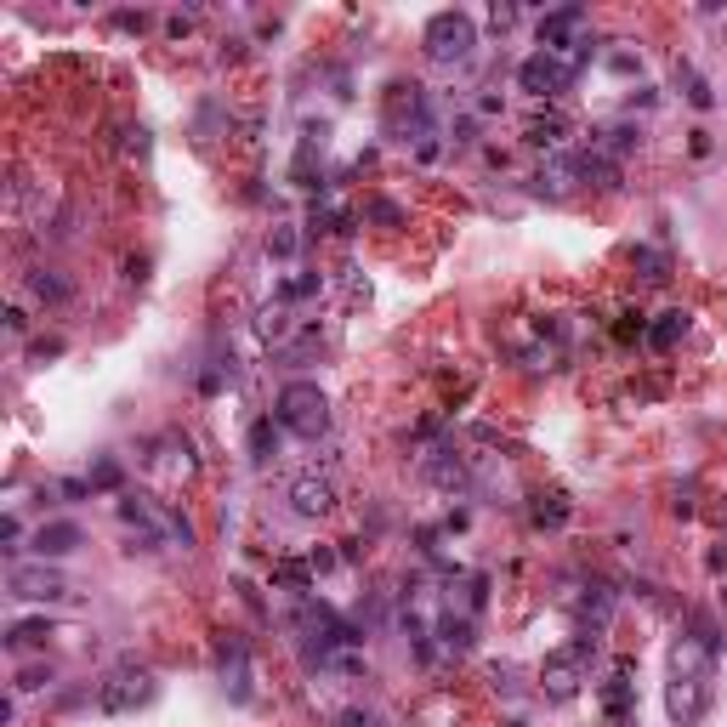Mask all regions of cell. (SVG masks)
<instances>
[{"label":"cell","instance_id":"cell-30","mask_svg":"<svg viewBox=\"0 0 727 727\" xmlns=\"http://www.w3.org/2000/svg\"><path fill=\"white\" fill-rule=\"evenodd\" d=\"M676 85H682V97H688L693 109H711V102H716V92H711V80H704L699 69H688V63H682V69H676Z\"/></svg>","mask_w":727,"mask_h":727},{"label":"cell","instance_id":"cell-5","mask_svg":"<svg viewBox=\"0 0 727 727\" xmlns=\"http://www.w3.org/2000/svg\"><path fill=\"white\" fill-rule=\"evenodd\" d=\"M478 46V24L466 12H438L432 24L421 29V52L426 63H438V69H455V63H466Z\"/></svg>","mask_w":727,"mask_h":727},{"label":"cell","instance_id":"cell-17","mask_svg":"<svg viewBox=\"0 0 727 727\" xmlns=\"http://www.w3.org/2000/svg\"><path fill=\"white\" fill-rule=\"evenodd\" d=\"M142 460L154 466L165 483H182L188 472H194V443H188V438H160L154 455H142Z\"/></svg>","mask_w":727,"mask_h":727},{"label":"cell","instance_id":"cell-11","mask_svg":"<svg viewBox=\"0 0 727 727\" xmlns=\"http://www.w3.org/2000/svg\"><path fill=\"white\" fill-rule=\"evenodd\" d=\"M631 711H636V659L619 654L603 676V716L619 727V722H631Z\"/></svg>","mask_w":727,"mask_h":727},{"label":"cell","instance_id":"cell-38","mask_svg":"<svg viewBox=\"0 0 727 727\" xmlns=\"http://www.w3.org/2000/svg\"><path fill=\"white\" fill-rule=\"evenodd\" d=\"M460 603H466V614H483L489 608V574H472V580L460 586Z\"/></svg>","mask_w":727,"mask_h":727},{"label":"cell","instance_id":"cell-29","mask_svg":"<svg viewBox=\"0 0 727 727\" xmlns=\"http://www.w3.org/2000/svg\"><path fill=\"white\" fill-rule=\"evenodd\" d=\"M364 222H375L381 233H398V228L410 222V217H403V205H398V199H387V194H375L370 205H364Z\"/></svg>","mask_w":727,"mask_h":727},{"label":"cell","instance_id":"cell-36","mask_svg":"<svg viewBox=\"0 0 727 727\" xmlns=\"http://www.w3.org/2000/svg\"><path fill=\"white\" fill-rule=\"evenodd\" d=\"M603 63H608L614 74H625V80H631V74H643V57H636V46H625V40H614V52H608Z\"/></svg>","mask_w":727,"mask_h":727},{"label":"cell","instance_id":"cell-49","mask_svg":"<svg viewBox=\"0 0 727 727\" xmlns=\"http://www.w3.org/2000/svg\"><path fill=\"white\" fill-rule=\"evenodd\" d=\"M125 279H131V285L148 279V256H125Z\"/></svg>","mask_w":727,"mask_h":727},{"label":"cell","instance_id":"cell-25","mask_svg":"<svg viewBox=\"0 0 727 727\" xmlns=\"http://www.w3.org/2000/svg\"><path fill=\"white\" fill-rule=\"evenodd\" d=\"M682 335H688V313L671 307V313H659L654 325H648V347H654V353H671Z\"/></svg>","mask_w":727,"mask_h":727},{"label":"cell","instance_id":"cell-32","mask_svg":"<svg viewBox=\"0 0 727 727\" xmlns=\"http://www.w3.org/2000/svg\"><path fill=\"white\" fill-rule=\"evenodd\" d=\"M85 478H92V489H97V495H114V489L125 483V472H120V460H114V455L92 460V472H85Z\"/></svg>","mask_w":727,"mask_h":727},{"label":"cell","instance_id":"cell-54","mask_svg":"<svg viewBox=\"0 0 727 727\" xmlns=\"http://www.w3.org/2000/svg\"><path fill=\"white\" fill-rule=\"evenodd\" d=\"M341 563H364V540H347V546H341Z\"/></svg>","mask_w":727,"mask_h":727},{"label":"cell","instance_id":"cell-18","mask_svg":"<svg viewBox=\"0 0 727 727\" xmlns=\"http://www.w3.org/2000/svg\"><path fill=\"white\" fill-rule=\"evenodd\" d=\"M52 636H57L52 619H46V614H29V619H12L0 643H6V654H34V648H46Z\"/></svg>","mask_w":727,"mask_h":727},{"label":"cell","instance_id":"cell-39","mask_svg":"<svg viewBox=\"0 0 727 727\" xmlns=\"http://www.w3.org/2000/svg\"><path fill=\"white\" fill-rule=\"evenodd\" d=\"M217 120H228V109H222V102H217V97H210V102H205V109H199V120H194V131H199V137L210 142V137H217Z\"/></svg>","mask_w":727,"mask_h":727},{"label":"cell","instance_id":"cell-50","mask_svg":"<svg viewBox=\"0 0 727 727\" xmlns=\"http://www.w3.org/2000/svg\"><path fill=\"white\" fill-rule=\"evenodd\" d=\"M335 727H375V716H370V711H341Z\"/></svg>","mask_w":727,"mask_h":727},{"label":"cell","instance_id":"cell-51","mask_svg":"<svg viewBox=\"0 0 727 727\" xmlns=\"http://www.w3.org/2000/svg\"><path fill=\"white\" fill-rule=\"evenodd\" d=\"M489 24H495V29H511V24H518V6H495V12H489Z\"/></svg>","mask_w":727,"mask_h":727},{"label":"cell","instance_id":"cell-43","mask_svg":"<svg viewBox=\"0 0 727 727\" xmlns=\"http://www.w3.org/2000/svg\"><path fill=\"white\" fill-rule=\"evenodd\" d=\"M148 24H154L148 12H114V29H125V34H142Z\"/></svg>","mask_w":727,"mask_h":727},{"label":"cell","instance_id":"cell-37","mask_svg":"<svg viewBox=\"0 0 727 727\" xmlns=\"http://www.w3.org/2000/svg\"><path fill=\"white\" fill-rule=\"evenodd\" d=\"M222 387H233V358H217V364L199 375V393H205V398H217Z\"/></svg>","mask_w":727,"mask_h":727},{"label":"cell","instance_id":"cell-12","mask_svg":"<svg viewBox=\"0 0 727 727\" xmlns=\"http://www.w3.org/2000/svg\"><path fill=\"white\" fill-rule=\"evenodd\" d=\"M290 511H296V518H330V511H335V478L330 472L290 478Z\"/></svg>","mask_w":727,"mask_h":727},{"label":"cell","instance_id":"cell-19","mask_svg":"<svg viewBox=\"0 0 727 727\" xmlns=\"http://www.w3.org/2000/svg\"><path fill=\"white\" fill-rule=\"evenodd\" d=\"M574 518V506H568V495H563V489H546V495H528V523L534 528H563Z\"/></svg>","mask_w":727,"mask_h":727},{"label":"cell","instance_id":"cell-31","mask_svg":"<svg viewBox=\"0 0 727 727\" xmlns=\"http://www.w3.org/2000/svg\"><path fill=\"white\" fill-rule=\"evenodd\" d=\"M318 273H290V279H279V302L290 307V302H307V296H318Z\"/></svg>","mask_w":727,"mask_h":727},{"label":"cell","instance_id":"cell-56","mask_svg":"<svg viewBox=\"0 0 727 727\" xmlns=\"http://www.w3.org/2000/svg\"><path fill=\"white\" fill-rule=\"evenodd\" d=\"M506 727H523V722H506Z\"/></svg>","mask_w":727,"mask_h":727},{"label":"cell","instance_id":"cell-13","mask_svg":"<svg viewBox=\"0 0 727 727\" xmlns=\"http://www.w3.org/2000/svg\"><path fill=\"white\" fill-rule=\"evenodd\" d=\"M421 472H426V483L432 489H443V495H455V489H466L472 483V472H466V455H455L449 443H432L421 455Z\"/></svg>","mask_w":727,"mask_h":727},{"label":"cell","instance_id":"cell-4","mask_svg":"<svg viewBox=\"0 0 727 727\" xmlns=\"http://www.w3.org/2000/svg\"><path fill=\"white\" fill-rule=\"evenodd\" d=\"M591 654H596V631H580L568 648H551L540 659V693L551 704H568L591 682Z\"/></svg>","mask_w":727,"mask_h":727},{"label":"cell","instance_id":"cell-22","mask_svg":"<svg viewBox=\"0 0 727 727\" xmlns=\"http://www.w3.org/2000/svg\"><path fill=\"white\" fill-rule=\"evenodd\" d=\"M290 330H296V318H290L285 302H267L262 313H256V341H262V347H285Z\"/></svg>","mask_w":727,"mask_h":727},{"label":"cell","instance_id":"cell-45","mask_svg":"<svg viewBox=\"0 0 727 727\" xmlns=\"http://www.w3.org/2000/svg\"><path fill=\"white\" fill-rule=\"evenodd\" d=\"M63 353H69V347H63L57 335H52V341H34V347H29V364H46V358H63Z\"/></svg>","mask_w":727,"mask_h":727},{"label":"cell","instance_id":"cell-42","mask_svg":"<svg viewBox=\"0 0 727 727\" xmlns=\"http://www.w3.org/2000/svg\"><path fill=\"white\" fill-rule=\"evenodd\" d=\"M120 137H125V142H120V148H125V154H137V160L148 154V125H125V131H120Z\"/></svg>","mask_w":727,"mask_h":727},{"label":"cell","instance_id":"cell-33","mask_svg":"<svg viewBox=\"0 0 727 727\" xmlns=\"http://www.w3.org/2000/svg\"><path fill=\"white\" fill-rule=\"evenodd\" d=\"M296 250H302V228H290V222H285V228H273V233H267V256H273V262H290Z\"/></svg>","mask_w":727,"mask_h":727},{"label":"cell","instance_id":"cell-47","mask_svg":"<svg viewBox=\"0 0 727 727\" xmlns=\"http://www.w3.org/2000/svg\"><path fill=\"white\" fill-rule=\"evenodd\" d=\"M671 511H676V518H693V483H682L671 495Z\"/></svg>","mask_w":727,"mask_h":727},{"label":"cell","instance_id":"cell-24","mask_svg":"<svg viewBox=\"0 0 727 727\" xmlns=\"http://www.w3.org/2000/svg\"><path fill=\"white\" fill-rule=\"evenodd\" d=\"M273 591L307 596V591H313V563H307V557H279V563H273Z\"/></svg>","mask_w":727,"mask_h":727},{"label":"cell","instance_id":"cell-41","mask_svg":"<svg viewBox=\"0 0 727 727\" xmlns=\"http://www.w3.org/2000/svg\"><path fill=\"white\" fill-rule=\"evenodd\" d=\"M194 29H199V12H170L165 17V34L170 40H182V34H194Z\"/></svg>","mask_w":727,"mask_h":727},{"label":"cell","instance_id":"cell-46","mask_svg":"<svg viewBox=\"0 0 727 727\" xmlns=\"http://www.w3.org/2000/svg\"><path fill=\"white\" fill-rule=\"evenodd\" d=\"M6 330H12V335H29V307H24V302L6 307Z\"/></svg>","mask_w":727,"mask_h":727},{"label":"cell","instance_id":"cell-26","mask_svg":"<svg viewBox=\"0 0 727 727\" xmlns=\"http://www.w3.org/2000/svg\"><path fill=\"white\" fill-rule=\"evenodd\" d=\"M307 233H353V210L347 205H330V199H313Z\"/></svg>","mask_w":727,"mask_h":727},{"label":"cell","instance_id":"cell-2","mask_svg":"<svg viewBox=\"0 0 727 727\" xmlns=\"http://www.w3.org/2000/svg\"><path fill=\"white\" fill-rule=\"evenodd\" d=\"M381 131H387L393 142H403V148H421V142L443 137L426 85H415V80H393L387 85V97H381Z\"/></svg>","mask_w":727,"mask_h":727},{"label":"cell","instance_id":"cell-10","mask_svg":"<svg viewBox=\"0 0 727 727\" xmlns=\"http://www.w3.org/2000/svg\"><path fill=\"white\" fill-rule=\"evenodd\" d=\"M568 85H574V69L551 52H534L518 63V92H528V97H563Z\"/></svg>","mask_w":727,"mask_h":727},{"label":"cell","instance_id":"cell-27","mask_svg":"<svg viewBox=\"0 0 727 727\" xmlns=\"http://www.w3.org/2000/svg\"><path fill=\"white\" fill-rule=\"evenodd\" d=\"M631 267L643 273L648 285H665V279H671V256L654 250V245H636V250H631Z\"/></svg>","mask_w":727,"mask_h":727},{"label":"cell","instance_id":"cell-15","mask_svg":"<svg viewBox=\"0 0 727 727\" xmlns=\"http://www.w3.org/2000/svg\"><path fill=\"white\" fill-rule=\"evenodd\" d=\"M80 546H85V534L69 518H46L34 528V557L40 563H57V557H69V551H80Z\"/></svg>","mask_w":727,"mask_h":727},{"label":"cell","instance_id":"cell-1","mask_svg":"<svg viewBox=\"0 0 727 727\" xmlns=\"http://www.w3.org/2000/svg\"><path fill=\"white\" fill-rule=\"evenodd\" d=\"M711 676H716V648H704L699 636H676L671 682H665V711L676 727H693L711 711Z\"/></svg>","mask_w":727,"mask_h":727},{"label":"cell","instance_id":"cell-53","mask_svg":"<svg viewBox=\"0 0 727 727\" xmlns=\"http://www.w3.org/2000/svg\"><path fill=\"white\" fill-rule=\"evenodd\" d=\"M500 109H506L500 92H483V97H478V114H500Z\"/></svg>","mask_w":727,"mask_h":727},{"label":"cell","instance_id":"cell-7","mask_svg":"<svg viewBox=\"0 0 727 727\" xmlns=\"http://www.w3.org/2000/svg\"><path fill=\"white\" fill-rule=\"evenodd\" d=\"M217 676H222V693L233 699V704H250L256 699V671H250V643L239 631H222L217 636Z\"/></svg>","mask_w":727,"mask_h":727},{"label":"cell","instance_id":"cell-28","mask_svg":"<svg viewBox=\"0 0 727 727\" xmlns=\"http://www.w3.org/2000/svg\"><path fill=\"white\" fill-rule=\"evenodd\" d=\"M586 188H603V194H614V188H619V160L586 148Z\"/></svg>","mask_w":727,"mask_h":727},{"label":"cell","instance_id":"cell-6","mask_svg":"<svg viewBox=\"0 0 727 727\" xmlns=\"http://www.w3.org/2000/svg\"><path fill=\"white\" fill-rule=\"evenodd\" d=\"M154 693H160V682H154V671H148V665H137V659H120V665L97 682V704L109 716H131Z\"/></svg>","mask_w":727,"mask_h":727},{"label":"cell","instance_id":"cell-21","mask_svg":"<svg viewBox=\"0 0 727 727\" xmlns=\"http://www.w3.org/2000/svg\"><path fill=\"white\" fill-rule=\"evenodd\" d=\"M29 296H34V302H46V307H63L74 296V279H69V273H57V267H29Z\"/></svg>","mask_w":727,"mask_h":727},{"label":"cell","instance_id":"cell-16","mask_svg":"<svg viewBox=\"0 0 727 727\" xmlns=\"http://www.w3.org/2000/svg\"><path fill=\"white\" fill-rule=\"evenodd\" d=\"M568 137H574V120H568L563 109H534V114H528V125H523V142L546 148V154L568 148Z\"/></svg>","mask_w":727,"mask_h":727},{"label":"cell","instance_id":"cell-8","mask_svg":"<svg viewBox=\"0 0 727 727\" xmlns=\"http://www.w3.org/2000/svg\"><path fill=\"white\" fill-rule=\"evenodd\" d=\"M6 591L17 596V603H63V596H69V580H63L52 563H12Z\"/></svg>","mask_w":727,"mask_h":727},{"label":"cell","instance_id":"cell-14","mask_svg":"<svg viewBox=\"0 0 727 727\" xmlns=\"http://www.w3.org/2000/svg\"><path fill=\"white\" fill-rule=\"evenodd\" d=\"M432 643H438V654H472V643H478V614L443 608V614L432 619Z\"/></svg>","mask_w":727,"mask_h":727},{"label":"cell","instance_id":"cell-34","mask_svg":"<svg viewBox=\"0 0 727 727\" xmlns=\"http://www.w3.org/2000/svg\"><path fill=\"white\" fill-rule=\"evenodd\" d=\"M614 341H619V347H631V341H648V318L636 313V307H625V313L614 318Z\"/></svg>","mask_w":727,"mask_h":727},{"label":"cell","instance_id":"cell-44","mask_svg":"<svg viewBox=\"0 0 727 727\" xmlns=\"http://www.w3.org/2000/svg\"><path fill=\"white\" fill-rule=\"evenodd\" d=\"M307 563H313V574H330V568L341 563V551H330V546H313V551H307Z\"/></svg>","mask_w":727,"mask_h":727},{"label":"cell","instance_id":"cell-55","mask_svg":"<svg viewBox=\"0 0 727 727\" xmlns=\"http://www.w3.org/2000/svg\"><path fill=\"white\" fill-rule=\"evenodd\" d=\"M722 608H727V586H722Z\"/></svg>","mask_w":727,"mask_h":727},{"label":"cell","instance_id":"cell-23","mask_svg":"<svg viewBox=\"0 0 727 727\" xmlns=\"http://www.w3.org/2000/svg\"><path fill=\"white\" fill-rule=\"evenodd\" d=\"M279 432H285V426L273 421V415L250 421V438H245V449H250V466H267V460H279Z\"/></svg>","mask_w":727,"mask_h":727},{"label":"cell","instance_id":"cell-20","mask_svg":"<svg viewBox=\"0 0 727 727\" xmlns=\"http://www.w3.org/2000/svg\"><path fill=\"white\" fill-rule=\"evenodd\" d=\"M591 148H596V154H608V160H625V154L643 148V125L619 120V125H608V131H591Z\"/></svg>","mask_w":727,"mask_h":727},{"label":"cell","instance_id":"cell-48","mask_svg":"<svg viewBox=\"0 0 727 727\" xmlns=\"http://www.w3.org/2000/svg\"><path fill=\"white\" fill-rule=\"evenodd\" d=\"M0 540H6V551H17V540H24V523H17V511H6V523H0Z\"/></svg>","mask_w":727,"mask_h":727},{"label":"cell","instance_id":"cell-40","mask_svg":"<svg viewBox=\"0 0 727 727\" xmlns=\"http://www.w3.org/2000/svg\"><path fill=\"white\" fill-rule=\"evenodd\" d=\"M443 142H449V148H472V142H478V120H455V125L443 131Z\"/></svg>","mask_w":727,"mask_h":727},{"label":"cell","instance_id":"cell-9","mask_svg":"<svg viewBox=\"0 0 727 727\" xmlns=\"http://www.w3.org/2000/svg\"><path fill=\"white\" fill-rule=\"evenodd\" d=\"M574 188H586V148H557V154H546L540 170H534V194H574Z\"/></svg>","mask_w":727,"mask_h":727},{"label":"cell","instance_id":"cell-52","mask_svg":"<svg viewBox=\"0 0 727 727\" xmlns=\"http://www.w3.org/2000/svg\"><path fill=\"white\" fill-rule=\"evenodd\" d=\"M704 568H711V574H727V551L711 546V551H704Z\"/></svg>","mask_w":727,"mask_h":727},{"label":"cell","instance_id":"cell-35","mask_svg":"<svg viewBox=\"0 0 727 727\" xmlns=\"http://www.w3.org/2000/svg\"><path fill=\"white\" fill-rule=\"evenodd\" d=\"M52 682H57V671L46 665V659H40V665H24V671H17L12 688H17V693H40V688H52Z\"/></svg>","mask_w":727,"mask_h":727},{"label":"cell","instance_id":"cell-3","mask_svg":"<svg viewBox=\"0 0 727 727\" xmlns=\"http://www.w3.org/2000/svg\"><path fill=\"white\" fill-rule=\"evenodd\" d=\"M273 421H279L285 432L318 443L330 432V398H325V387H318V381H285L279 398H273Z\"/></svg>","mask_w":727,"mask_h":727}]
</instances>
